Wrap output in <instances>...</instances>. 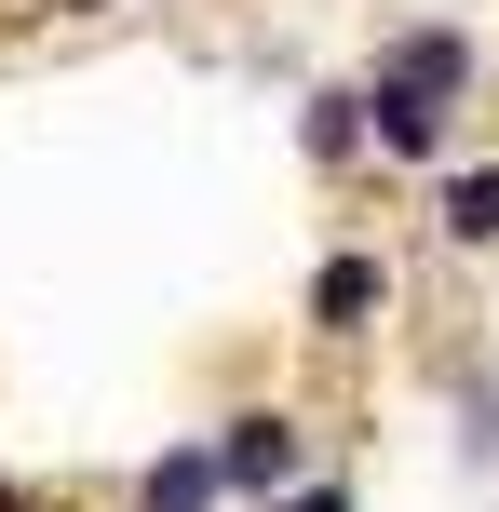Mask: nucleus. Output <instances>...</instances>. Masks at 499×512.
Masks as SVG:
<instances>
[{"instance_id":"obj_4","label":"nucleus","mask_w":499,"mask_h":512,"mask_svg":"<svg viewBox=\"0 0 499 512\" xmlns=\"http://www.w3.org/2000/svg\"><path fill=\"white\" fill-rule=\"evenodd\" d=\"M365 108H378V149H392V162H446V135H459V108H446V95H419V81H378V68H365Z\"/></svg>"},{"instance_id":"obj_6","label":"nucleus","mask_w":499,"mask_h":512,"mask_svg":"<svg viewBox=\"0 0 499 512\" xmlns=\"http://www.w3.org/2000/svg\"><path fill=\"white\" fill-rule=\"evenodd\" d=\"M297 149H311L324 176H338V162H365V149H378V108H365V81H324V95H311V122H297Z\"/></svg>"},{"instance_id":"obj_7","label":"nucleus","mask_w":499,"mask_h":512,"mask_svg":"<svg viewBox=\"0 0 499 512\" xmlns=\"http://www.w3.org/2000/svg\"><path fill=\"white\" fill-rule=\"evenodd\" d=\"M432 230H446L459 256L499 243V162H446V189H432Z\"/></svg>"},{"instance_id":"obj_10","label":"nucleus","mask_w":499,"mask_h":512,"mask_svg":"<svg viewBox=\"0 0 499 512\" xmlns=\"http://www.w3.org/2000/svg\"><path fill=\"white\" fill-rule=\"evenodd\" d=\"M54 14H108V0H54Z\"/></svg>"},{"instance_id":"obj_1","label":"nucleus","mask_w":499,"mask_h":512,"mask_svg":"<svg viewBox=\"0 0 499 512\" xmlns=\"http://www.w3.org/2000/svg\"><path fill=\"white\" fill-rule=\"evenodd\" d=\"M216 459H230V499H297L311 486V418L297 405H243V418H216Z\"/></svg>"},{"instance_id":"obj_5","label":"nucleus","mask_w":499,"mask_h":512,"mask_svg":"<svg viewBox=\"0 0 499 512\" xmlns=\"http://www.w3.org/2000/svg\"><path fill=\"white\" fill-rule=\"evenodd\" d=\"M230 499V459L216 445H162L149 472H135V512H216Z\"/></svg>"},{"instance_id":"obj_3","label":"nucleus","mask_w":499,"mask_h":512,"mask_svg":"<svg viewBox=\"0 0 499 512\" xmlns=\"http://www.w3.org/2000/svg\"><path fill=\"white\" fill-rule=\"evenodd\" d=\"M378 81H419V95L473 108V81H486V41H473V27H378Z\"/></svg>"},{"instance_id":"obj_9","label":"nucleus","mask_w":499,"mask_h":512,"mask_svg":"<svg viewBox=\"0 0 499 512\" xmlns=\"http://www.w3.org/2000/svg\"><path fill=\"white\" fill-rule=\"evenodd\" d=\"M0 512H27V486H14V472H0Z\"/></svg>"},{"instance_id":"obj_8","label":"nucleus","mask_w":499,"mask_h":512,"mask_svg":"<svg viewBox=\"0 0 499 512\" xmlns=\"http://www.w3.org/2000/svg\"><path fill=\"white\" fill-rule=\"evenodd\" d=\"M270 512H351V486H297V499H270Z\"/></svg>"},{"instance_id":"obj_2","label":"nucleus","mask_w":499,"mask_h":512,"mask_svg":"<svg viewBox=\"0 0 499 512\" xmlns=\"http://www.w3.org/2000/svg\"><path fill=\"white\" fill-rule=\"evenodd\" d=\"M378 324H392V256H378V243H338L311 270V337L351 351V337H378Z\"/></svg>"}]
</instances>
